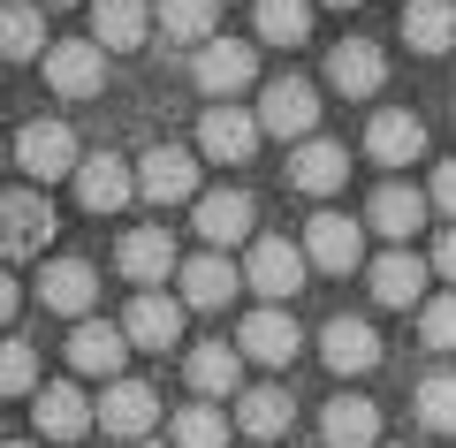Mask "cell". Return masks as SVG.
<instances>
[{"mask_svg": "<svg viewBox=\"0 0 456 448\" xmlns=\"http://www.w3.org/2000/svg\"><path fill=\"white\" fill-rule=\"evenodd\" d=\"M16 167H23L31 183H61V175H77V167H84L77 129H69V122H23V129H16Z\"/></svg>", "mask_w": 456, "mask_h": 448, "instance_id": "6da1fadb", "label": "cell"}, {"mask_svg": "<svg viewBox=\"0 0 456 448\" xmlns=\"http://www.w3.org/2000/svg\"><path fill=\"white\" fill-rule=\"evenodd\" d=\"M305 243H289V236H259L251 243V258H244V281L259 289L266 305H289L297 289H305Z\"/></svg>", "mask_w": 456, "mask_h": 448, "instance_id": "7a4b0ae2", "label": "cell"}, {"mask_svg": "<svg viewBox=\"0 0 456 448\" xmlns=\"http://www.w3.org/2000/svg\"><path fill=\"white\" fill-rule=\"evenodd\" d=\"M92 426H107L114 441H145L152 426H160V395H152L145 380H107V395L92 403Z\"/></svg>", "mask_w": 456, "mask_h": 448, "instance_id": "3957f363", "label": "cell"}, {"mask_svg": "<svg viewBox=\"0 0 456 448\" xmlns=\"http://www.w3.org/2000/svg\"><path fill=\"white\" fill-rule=\"evenodd\" d=\"M137 198H152V206H183V198H191L198 206V152L152 144L145 160H137Z\"/></svg>", "mask_w": 456, "mask_h": 448, "instance_id": "277c9868", "label": "cell"}, {"mask_svg": "<svg viewBox=\"0 0 456 448\" xmlns=\"http://www.w3.org/2000/svg\"><path fill=\"white\" fill-rule=\"evenodd\" d=\"M305 266H320V273L365 266V228L350 221V213H312L305 221Z\"/></svg>", "mask_w": 456, "mask_h": 448, "instance_id": "5b68a950", "label": "cell"}, {"mask_svg": "<svg viewBox=\"0 0 456 448\" xmlns=\"http://www.w3.org/2000/svg\"><path fill=\"white\" fill-rule=\"evenodd\" d=\"M251 77H259L251 38H206V46H198V92L206 99H236Z\"/></svg>", "mask_w": 456, "mask_h": 448, "instance_id": "8992f818", "label": "cell"}, {"mask_svg": "<svg viewBox=\"0 0 456 448\" xmlns=\"http://www.w3.org/2000/svg\"><path fill=\"white\" fill-rule=\"evenodd\" d=\"M236 350L259 357V365H297V350H305V327H297L281 305H259L244 327H236Z\"/></svg>", "mask_w": 456, "mask_h": 448, "instance_id": "52a82bcc", "label": "cell"}, {"mask_svg": "<svg viewBox=\"0 0 456 448\" xmlns=\"http://www.w3.org/2000/svg\"><path fill=\"white\" fill-rule=\"evenodd\" d=\"M46 84L61 99H92L99 84H107V53H99L92 38H53L46 46Z\"/></svg>", "mask_w": 456, "mask_h": 448, "instance_id": "ba28073f", "label": "cell"}, {"mask_svg": "<svg viewBox=\"0 0 456 448\" xmlns=\"http://www.w3.org/2000/svg\"><path fill=\"white\" fill-rule=\"evenodd\" d=\"M251 221H259V198L251 191H198V236H206V251L244 243Z\"/></svg>", "mask_w": 456, "mask_h": 448, "instance_id": "9c48e42d", "label": "cell"}, {"mask_svg": "<svg viewBox=\"0 0 456 448\" xmlns=\"http://www.w3.org/2000/svg\"><path fill=\"white\" fill-rule=\"evenodd\" d=\"M122 335H130V350H167V342H183V297L137 289V305L122 312Z\"/></svg>", "mask_w": 456, "mask_h": 448, "instance_id": "30bf717a", "label": "cell"}, {"mask_svg": "<svg viewBox=\"0 0 456 448\" xmlns=\"http://www.w3.org/2000/svg\"><path fill=\"white\" fill-rule=\"evenodd\" d=\"M259 114H244V107H213L206 122H198V160H251V152H259Z\"/></svg>", "mask_w": 456, "mask_h": 448, "instance_id": "8fae6325", "label": "cell"}, {"mask_svg": "<svg viewBox=\"0 0 456 448\" xmlns=\"http://www.w3.org/2000/svg\"><path fill=\"white\" fill-rule=\"evenodd\" d=\"M312 122H320V92H312L305 77L266 84V99H259V129H274V137H297V144H305Z\"/></svg>", "mask_w": 456, "mask_h": 448, "instance_id": "7c38bea8", "label": "cell"}, {"mask_svg": "<svg viewBox=\"0 0 456 448\" xmlns=\"http://www.w3.org/2000/svg\"><path fill=\"white\" fill-rule=\"evenodd\" d=\"M327 84H335L342 99H373L380 84H388V53H380L373 38H342V46L327 53Z\"/></svg>", "mask_w": 456, "mask_h": 448, "instance_id": "4fadbf2b", "label": "cell"}, {"mask_svg": "<svg viewBox=\"0 0 456 448\" xmlns=\"http://www.w3.org/2000/svg\"><path fill=\"white\" fill-rule=\"evenodd\" d=\"M38 305L61 312V320H92V305H99V273L84 266V258H53V266L38 273Z\"/></svg>", "mask_w": 456, "mask_h": 448, "instance_id": "5bb4252c", "label": "cell"}, {"mask_svg": "<svg viewBox=\"0 0 456 448\" xmlns=\"http://www.w3.org/2000/svg\"><path fill=\"white\" fill-rule=\"evenodd\" d=\"M46 236H53V206L38 191H8V198H0V251H8V258L46 251Z\"/></svg>", "mask_w": 456, "mask_h": 448, "instance_id": "9a60e30c", "label": "cell"}, {"mask_svg": "<svg viewBox=\"0 0 456 448\" xmlns=\"http://www.w3.org/2000/svg\"><path fill=\"white\" fill-rule=\"evenodd\" d=\"M145 38H152L145 0H92V46L99 53H137Z\"/></svg>", "mask_w": 456, "mask_h": 448, "instance_id": "2e32d148", "label": "cell"}, {"mask_svg": "<svg viewBox=\"0 0 456 448\" xmlns=\"http://www.w3.org/2000/svg\"><path fill=\"white\" fill-rule=\"evenodd\" d=\"M183 273V312H221L236 289H244V266H228L221 251H198L191 266H175Z\"/></svg>", "mask_w": 456, "mask_h": 448, "instance_id": "e0dca14e", "label": "cell"}, {"mask_svg": "<svg viewBox=\"0 0 456 448\" xmlns=\"http://www.w3.org/2000/svg\"><path fill=\"white\" fill-rule=\"evenodd\" d=\"M289 183L305 198H335L342 183H350V152H342V144H327V137H305L289 152Z\"/></svg>", "mask_w": 456, "mask_h": 448, "instance_id": "ac0fdd59", "label": "cell"}, {"mask_svg": "<svg viewBox=\"0 0 456 448\" xmlns=\"http://www.w3.org/2000/svg\"><path fill=\"white\" fill-rule=\"evenodd\" d=\"M122 357H130V335H122L114 320H77V335H69V365L77 372L122 380Z\"/></svg>", "mask_w": 456, "mask_h": 448, "instance_id": "d6986e66", "label": "cell"}, {"mask_svg": "<svg viewBox=\"0 0 456 448\" xmlns=\"http://www.w3.org/2000/svg\"><path fill=\"white\" fill-rule=\"evenodd\" d=\"M320 357H327V372H342V380H350V372H373V365H380V335H373L365 320L342 312V320L320 327Z\"/></svg>", "mask_w": 456, "mask_h": 448, "instance_id": "ffe728a7", "label": "cell"}, {"mask_svg": "<svg viewBox=\"0 0 456 448\" xmlns=\"http://www.w3.org/2000/svg\"><path fill=\"white\" fill-rule=\"evenodd\" d=\"M31 418H38L46 441H84V433H92V395H84L77 380H53V387H38Z\"/></svg>", "mask_w": 456, "mask_h": 448, "instance_id": "44dd1931", "label": "cell"}, {"mask_svg": "<svg viewBox=\"0 0 456 448\" xmlns=\"http://www.w3.org/2000/svg\"><path fill=\"white\" fill-rule=\"evenodd\" d=\"M365 152H373L380 167H411V160H426V122H419V114H403V107L373 114V129H365Z\"/></svg>", "mask_w": 456, "mask_h": 448, "instance_id": "7402d4cb", "label": "cell"}, {"mask_svg": "<svg viewBox=\"0 0 456 448\" xmlns=\"http://www.w3.org/2000/svg\"><path fill=\"white\" fill-rule=\"evenodd\" d=\"M152 31H167V46H206L221 38V0H152Z\"/></svg>", "mask_w": 456, "mask_h": 448, "instance_id": "603a6c76", "label": "cell"}, {"mask_svg": "<svg viewBox=\"0 0 456 448\" xmlns=\"http://www.w3.org/2000/svg\"><path fill=\"white\" fill-rule=\"evenodd\" d=\"M175 266L183 258H175V236H167V228H130V236H122V273H130L137 289H160Z\"/></svg>", "mask_w": 456, "mask_h": 448, "instance_id": "cb8c5ba5", "label": "cell"}, {"mask_svg": "<svg viewBox=\"0 0 456 448\" xmlns=\"http://www.w3.org/2000/svg\"><path fill=\"white\" fill-rule=\"evenodd\" d=\"M77 198H84V213H122L137 198V167H122V160H84L77 167Z\"/></svg>", "mask_w": 456, "mask_h": 448, "instance_id": "d4e9b609", "label": "cell"}, {"mask_svg": "<svg viewBox=\"0 0 456 448\" xmlns=\"http://www.w3.org/2000/svg\"><path fill=\"white\" fill-rule=\"evenodd\" d=\"M426 213H434V206H426V191H411V183H380V191H373V206H365V221H373L388 243H411Z\"/></svg>", "mask_w": 456, "mask_h": 448, "instance_id": "484cf974", "label": "cell"}, {"mask_svg": "<svg viewBox=\"0 0 456 448\" xmlns=\"http://www.w3.org/2000/svg\"><path fill=\"white\" fill-rule=\"evenodd\" d=\"M320 433H327V448H380V403L335 395V403L320 411Z\"/></svg>", "mask_w": 456, "mask_h": 448, "instance_id": "4316f807", "label": "cell"}, {"mask_svg": "<svg viewBox=\"0 0 456 448\" xmlns=\"http://www.w3.org/2000/svg\"><path fill=\"white\" fill-rule=\"evenodd\" d=\"M191 387L213 395V403H228L244 387V350H236V342H198L191 350Z\"/></svg>", "mask_w": 456, "mask_h": 448, "instance_id": "83f0119b", "label": "cell"}, {"mask_svg": "<svg viewBox=\"0 0 456 448\" xmlns=\"http://www.w3.org/2000/svg\"><path fill=\"white\" fill-rule=\"evenodd\" d=\"M373 297H380V305H395V312H411L426 297V258L419 251H380L373 258Z\"/></svg>", "mask_w": 456, "mask_h": 448, "instance_id": "f1b7e54d", "label": "cell"}, {"mask_svg": "<svg viewBox=\"0 0 456 448\" xmlns=\"http://www.w3.org/2000/svg\"><path fill=\"white\" fill-rule=\"evenodd\" d=\"M46 53V8L38 0H0V61Z\"/></svg>", "mask_w": 456, "mask_h": 448, "instance_id": "f546056e", "label": "cell"}, {"mask_svg": "<svg viewBox=\"0 0 456 448\" xmlns=\"http://www.w3.org/2000/svg\"><path fill=\"white\" fill-rule=\"evenodd\" d=\"M403 38H411V53H449L456 46V0H403Z\"/></svg>", "mask_w": 456, "mask_h": 448, "instance_id": "4dcf8cb0", "label": "cell"}, {"mask_svg": "<svg viewBox=\"0 0 456 448\" xmlns=\"http://www.w3.org/2000/svg\"><path fill=\"white\" fill-rule=\"evenodd\" d=\"M289 418H297V403L281 395V387H251V395H236V426L251 433V448H266L274 433H289Z\"/></svg>", "mask_w": 456, "mask_h": 448, "instance_id": "1f68e13d", "label": "cell"}, {"mask_svg": "<svg viewBox=\"0 0 456 448\" xmlns=\"http://www.w3.org/2000/svg\"><path fill=\"white\" fill-rule=\"evenodd\" d=\"M167 441H175V448H228V418H221V403H183L175 426H167Z\"/></svg>", "mask_w": 456, "mask_h": 448, "instance_id": "d6a6232c", "label": "cell"}, {"mask_svg": "<svg viewBox=\"0 0 456 448\" xmlns=\"http://www.w3.org/2000/svg\"><path fill=\"white\" fill-rule=\"evenodd\" d=\"M411 411H419L426 433H456V372H426L419 395H411Z\"/></svg>", "mask_w": 456, "mask_h": 448, "instance_id": "836d02e7", "label": "cell"}, {"mask_svg": "<svg viewBox=\"0 0 456 448\" xmlns=\"http://www.w3.org/2000/svg\"><path fill=\"white\" fill-rule=\"evenodd\" d=\"M305 31H312V0H259V38L297 46Z\"/></svg>", "mask_w": 456, "mask_h": 448, "instance_id": "e575fe53", "label": "cell"}, {"mask_svg": "<svg viewBox=\"0 0 456 448\" xmlns=\"http://www.w3.org/2000/svg\"><path fill=\"white\" fill-rule=\"evenodd\" d=\"M31 387H38L31 342H0V395H31Z\"/></svg>", "mask_w": 456, "mask_h": 448, "instance_id": "d590c367", "label": "cell"}, {"mask_svg": "<svg viewBox=\"0 0 456 448\" xmlns=\"http://www.w3.org/2000/svg\"><path fill=\"white\" fill-rule=\"evenodd\" d=\"M419 335L434 342V350H456V289H449V297H434V305L419 312Z\"/></svg>", "mask_w": 456, "mask_h": 448, "instance_id": "8d00e7d4", "label": "cell"}, {"mask_svg": "<svg viewBox=\"0 0 456 448\" xmlns=\"http://www.w3.org/2000/svg\"><path fill=\"white\" fill-rule=\"evenodd\" d=\"M426 206L449 213V228H456V160H441V167H434V191H426Z\"/></svg>", "mask_w": 456, "mask_h": 448, "instance_id": "74e56055", "label": "cell"}, {"mask_svg": "<svg viewBox=\"0 0 456 448\" xmlns=\"http://www.w3.org/2000/svg\"><path fill=\"white\" fill-rule=\"evenodd\" d=\"M434 273H441V281H456V228H441V243H434Z\"/></svg>", "mask_w": 456, "mask_h": 448, "instance_id": "f35d334b", "label": "cell"}, {"mask_svg": "<svg viewBox=\"0 0 456 448\" xmlns=\"http://www.w3.org/2000/svg\"><path fill=\"white\" fill-rule=\"evenodd\" d=\"M16 305H23V289H16V273H8V266H0V327H8V320H16Z\"/></svg>", "mask_w": 456, "mask_h": 448, "instance_id": "ab89813d", "label": "cell"}, {"mask_svg": "<svg viewBox=\"0 0 456 448\" xmlns=\"http://www.w3.org/2000/svg\"><path fill=\"white\" fill-rule=\"evenodd\" d=\"M38 8H77V0H38Z\"/></svg>", "mask_w": 456, "mask_h": 448, "instance_id": "60d3db41", "label": "cell"}, {"mask_svg": "<svg viewBox=\"0 0 456 448\" xmlns=\"http://www.w3.org/2000/svg\"><path fill=\"white\" fill-rule=\"evenodd\" d=\"M327 8H358V0H327Z\"/></svg>", "mask_w": 456, "mask_h": 448, "instance_id": "b9f144b4", "label": "cell"}, {"mask_svg": "<svg viewBox=\"0 0 456 448\" xmlns=\"http://www.w3.org/2000/svg\"><path fill=\"white\" fill-rule=\"evenodd\" d=\"M0 448H31V441H0Z\"/></svg>", "mask_w": 456, "mask_h": 448, "instance_id": "7bdbcfd3", "label": "cell"}, {"mask_svg": "<svg viewBox=\"0 0 456 448\" xmlns=\"http://www.w3.org/2000/svg\"><path fill=\"white\" fill-rule=\"evenodd\" d=\"M137 448H160V441H137Z\"/></svg>", "mask_w": 456, "mask_h": 448, "instance_id": "ee69618b", "label": "cell"}, {"mask_svg": "<svg viewBox=\"0 0 456 448\" xmlns=\"http://www.w3.org/2000/svg\"><path fill=\"white\" fill-rule=\"evenodd\" d=\"M380 448H388V441H380Z\"/></svg>", "mask_w": 456, "mask_h": 448, "instance_id": "f6af8a7d", "label": "cell"}]
</instances>
